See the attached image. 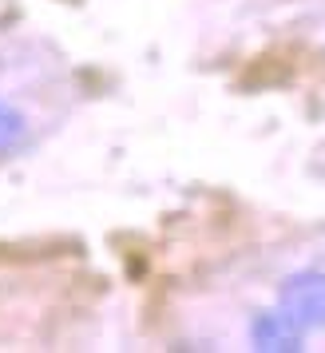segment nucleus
I'll return each mask as SVG.
<instances>
[{
  "label": "nucleus",
  "instance_id": "obj_1",
  "mask_svg": "<svg viewBox=\"0 0 325 353\" xmlns=\"http://www.w3.org/2000/svg\"><path fill=\"white\" fill-rule=\"evenodd\" d=\"M277 305L302 330H322L325 325V274L302 270V274H293V278H286L282 294H277Z\"/></svg>",
  "mask_w": 325,
  "mask_h": 353
},
{
  "label": "nucleus",
  "instance_id": "obj_2",
  "mask_svg": "<svg viewBox=\"0 0 325 353\" xmlns=\"http://www.w3.org/2000/svg\"><path fill=\"white\" fill-rule=\"evenodd\" d=\"M302 325L293 318H286L282 310H266V314H258L254 318V325H250V341H254V350L262 353H297L306 350L302 345Z\"/></svg>",
  "mask_w": 325,
  "mask_h": 353
},
{
  "label": "nucleus",
  "instance_id": "obj_3",
  "mask_svg": "<svg viewBox=\"0 0 325 353\" xmlns=\"http://www.w3.org/2000/svg\"><path fill=\"white\" fill-rule=\"evenodd\" d=\"M20 139H24V115L8 103H0V151L17 147Z\"/></svg>",
  "mask_w": 325,
  "mask_h": 353
}]
</instances>
